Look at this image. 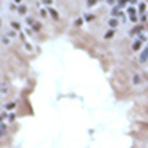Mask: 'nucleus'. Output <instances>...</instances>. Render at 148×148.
<instances>
[{"instance_id":"7ed1b4c3","label":"nucleus","mask_w":148,"mask_h":148,"mask_svg":"<svg viewBox=\"0 0 148 148\" xmlns=\"http://www.w3.org/2000/svg\"><path fill=\"white\" fill-rule=\"evenodd\" d=\"M132 48L134 50H138V48H140V42H135V44L132 45Z\"/></svg>"},{"instance_id":"f03ea898","label":"nucleus","mask_w":148,"mask_h":148,"mask_svg":"<svg viewBox=\"0 0 148 148\" xmlns=\"http://www.w3.org/2000/svg\"><path fill=\"white\" fill-rule=\"evenodd\" d=\"M129 15H130V18H132V21H135V11H134L132 8L129 10Z\"/></svg>"},{"instance_id":"20e7f679","label":"nucleus","mask_w":148,"mask_h":148,"mask_svg":"<svg viewBox=\"0 0 148 148\" xmlns=\"http://www.w3.org/2000/svg\"><path fill=\"white\" fill-rule=\"evenodd\" d=\"M110 24H111V26H116V24H118V21H116V19H111Z\"/></svg>"},{"instance_id":"f257e3e1","label":"nucleus","mask_w":148,"mask_h":148,"mask_svg":"<svg viewBox=\"0 0 148 148\" xmlns=\"http://www.w3.org/2000/svg\"><path fill=\"white\" fill-rule=\"evenodd\" d=\"M147 56H148V48L145 50L143 53H142V58H140V61H145V60H147Z\"/></svg>"}]
</instances>
